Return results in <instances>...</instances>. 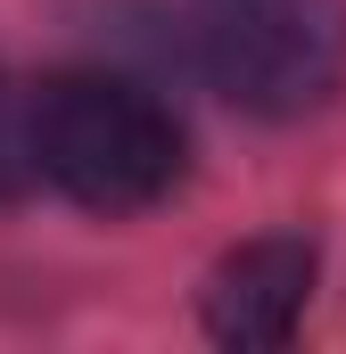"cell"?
I'll use <instances>...</instances> for the list:
<instances>
[{
	"instance_id": "cell-1",
	"label": "cell",
	"mask_w": 346,
	"mask_h": 354,
	"mask_svg": "<svg viewBox=\"0 0 346 354\" xmlns=\"http://www.w3.org/2000/svg\"><path fill=\"white\" fill-rule=\"evenodd\" d=\"M33 174L91 214H140L181 181V124L124 75H66L25 107Z\"/></svg>"
},
{
	"instance_id": "cell-2",
	"label": "cell",
	"mask_w": 346,
	"mask_h": 354,
	"mask_svg": "<svg viewBox=\"0 0 346 354\" xmlns=\"http://www.w3.org/2000/svg\"><path fill=\"white\" fill-rule=\"evenodd\" d=\"M346 25L338 0H223L206 17V75L223 99L297 115L338 83Z\"/></svg>"
},
{
	"instance_id": "cell-3",
	"label": "cell",
	"mask_w": 346,
	"mask_h": 354,
	"mask_svg": "<svg viewBox=\"0 0 346 354\" xmlns=\"http://www.w3.org/2000/svg\"><path fill=\"white\" fill-rule=\"evenodd\" d=\"M313 297V239L264 231L206 272V330L223 346H280Z\"/></svg>"
},
{
	"instance_id": "cell-4",
	"label": "cell",
	"mask_w": 346,
	"mask_h": 354,
	"mask_svg": "<svg viewBox=\"0 0 346 354\" xmlns=\"http://www.w3.org/2000/svg\"><path fill=\"white\" fill-rule=\"evenodd\" d=\"M33 174V149H25V107H8V91H0V189L8 181Z\"/></svg>"
}]
</instances>
